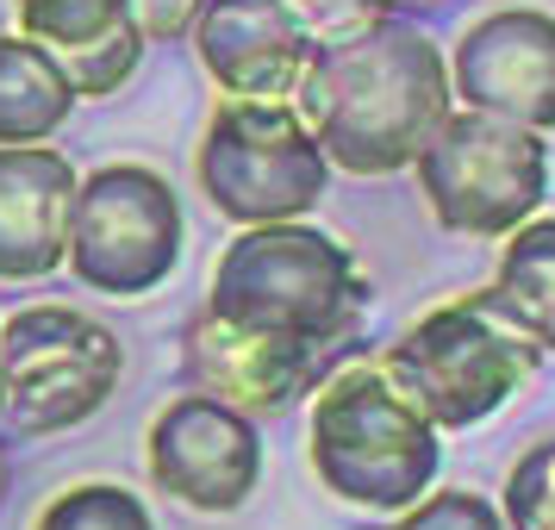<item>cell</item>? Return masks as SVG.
Segmentation results:
<instances>
[{
	"label": "cell",
	"instance_id": "1",
	"mask_svg": "<svg viewBox=\"0 0 555 530\" xmlns=\"http://www.w3.org/2000/svg\"><path fill=\"white\" fill-rule=\"evenodd\" d=\"M294 106L331 169L380 181L412 169L418 144L455 106L450 63L405 13H387L375 26L312 51Z\"/></svg>",
	"mask_w": 555,
	"mask_h": 530
},
{
	"label": "cell",
	"instance_id": "2",
	"mask_svg": "<svg viewBox=\"0 0 555 530\" xmlns=\"http://www.w3.org/2000/svg\"><path fill=\"white\" fill-rule=\"evenodd\" d=\"M206 312L306 350H344L369 312V275L331 231L306 219L237 225L206 287Z\"/></svg>",
	"mask_w": 555,
	"mask_h": 530
},
{
	"label": "cell",
	"instance_id": "3",
	"mask_svg": "<svg viewBox=\"0 0 555 530\" xmlns=\"http://www.w3.org/2000/svg\"><path fill=\"white\" fill-rule=\"evenodd\" d=\"M306 455L331 500L362 512H405L437 487L443 430L387 380L375 356H350L312 387Z\"/></svg>",
	"mask_w": 555,
	"mask_h": 530
},
{
	"label": "cell",
	"instance_id": "4",
	"mask_svg": "<svg viewBox=\"0 0 555 530\" xmlns=\"http://www.w3.org/2000/svg\"><path fill=\"white\" fill-rule=\"evenodd\" d=\"M375 362L437 430H475L530 387L537 344H525L480 294H455L412 319Z\"/></svg>",
	"mask_w": 555,
	"mask_h": 530
},
{
	"label": "cell",
	"instance_id": "5",
	"mask_svg": "<svg viewBox=\"0 0 555 530\" xmlns=\"http://www.w3.org/2000/svg\"><path fill=\"white\" fill-rule=\"evenodd\" d=\"M126 380V344L81 306H20L0 319V437H63Z\"/></svg>",
	"mask_w": 555,
	"mask_h": 530
},
{
	"label": "cell",
	"instance_id": "6",
	"mask_svg": "<svg viewBox=\"0 0 555 530\" xmlns=\"http://www.w3.org/2000/svg\"><path fill=\"white\" fill-rule=\"evenodd\" d=\"M194 181L206 206L231 225H275L306 219L325 201L331 163L319 138L306 131L294 101H225L212 106L194 151Z\"/></svg>",
	"mask_w": 555,
	"mask_h": 530
},
{
	"label": "cell",
	"instance_id": "7",
	"mask_svg": "<svg viewBox=\"0 0 555 530\" xmlns=\"http://www.w3.org/2000/svg\"><path fill=\"white\" fill-rule=\"evenodd\" d=\"M412 176L443 231L505 237L525 219H537V206L550 194V151H543V131L475 113V106H450L418 144Z\"/></svg>",
	"mask_w": 555,
	"mask_h": 530
},
{
	"label": "cell",
	"instance_id": "8",
	"mask_svg": "<svg viewBox=\"0 0 555 530\" xmlns=\"http://www.w3.org/2000/svg\"><path fill=\"white\" fill-rule=\"evenodd\" d=\"M181 201L169 176L151 163H101L94 176L76 181V212H69V256L88 294L106 300H144L181 262Z\"/></svg>",
	"mask_w": 555,
	"mask_h": 530
},
{
	"label": "cell",
	"instance_id": "9",
	"mask_svg": "<svg viewBox=\"0 0 555 530\" xmlns=\"http://www.w3.org/2000/svg\"><path fill=\"white\" fill-rule=\"evenodd\" d=\"M144 468L156 493L188 512L225 518L262 487V430L250 412L212 393H176L144 430Z\"/></svg>",
	"mask_w": 555,
	"mask_h": 530
},
{
	"label": "cell",
	"instance_id": "10",
	"mask_svg": "<svg viewBox=\"0 0 555 530\" xmlns=\"http://www.w3.org/2000/svg\"><path fill=\"white\" fill-rule=\"evenodd\" d=\"M450 94L493 119L530 131H555V13L543 7H500L455 38Z\"/></svg>",
	"mask_w": 555,
	"mask_h": 530
},
{
	"label": "cell",
	"instance_id": "11",
	"mask_svg": "<svg viewBox=\"0 0 555 530\" xmlns=\"http://www.w3.org/2000/svg\"><path fill=\"white\" fill-rule=\"evenodd\" d=\"M188 44L212 88L237 101H294L306 63L319 51L281 0H201Z\"/></svg>",
	"mask_w": 555,
	"mask_h": 530
},
{
	"label": "cell",
	"instance_id": "12",
	"mask_svg": "<svg viewBox=\"0 0 555 530\" xmlns=\"http://www.w3.org/2000/svg\"><path fill=\"white\" fill-rule=\"evenodd\" d=\"M325 362L331 356L306 350V344H281V337H262V331L225 325L206 306L194 312V325L181 331V375H188V387L237 405L250 418L287 412L300 393H312Z\"/></svg>",
	"mask_w": 555,
	"mask_h": 530
},
{
	"label": "cell",
	"instance_id": "13",
	"mask_svg": "<svg viewBox=\"0 0 555 530\" xmlns=\"http://www.w3.org/2000/svg\"><path fill=\"white\" fill-rule=\"evenodd\" d=\"M76 181L51 144H0V281H51L63 269Z\"/></svg>",
	"mask_w": 555,
	"mask_h": 530
},
{
	"label": "cell",
	"instance_id": "14",
	"mask_svg": "<svg viewBox=\"0 0 555 530\" xmlns=\"http://www.w3.org/2000/svg\"><path fill=\"white\" fill-rule=\"evenodd\" d=\"M13 20L31 44H44L63 63L76 101L119 94L144 63V38L131 26L126 0H13Z\"/></svg>",
	"mask_w": 555,
	"mask_h": 530
},
{
	"label": "cell",
	"instance_id": "15",
	"mask_svg": "<svg viewBox=\"0 0 555 530\" xmlns=\"http://www.w3.org/2000/svg\"><path fill=\"white\" fill-rule=\"evenodd\" d=\"M480 300L525 344H537V356H555V219H525L518 231H505L500 269L480 287Z\"/></svg>",
	"mask_w": 555,
	"mask_h": 530
},
{
	"label": "cell",
	"instance_id": "16",
	"mask_svg": "<svg viewBox=\"0 0 555 530\" xmlns=\"http://www.w3.org/2000/svg\"><path fill=\"white\" fill-rule=\"evenodd\" d=\"M76 113V88L44 44L0 31V144H51Z\"/></svg>",
	"mask_w": 555,
	"mask_h": 530
},
{
	"label": "cell",
	"instance_id": "17",
	"mask_svg": "<svg viewBox=\"0 0 555 530\" xmlns=\"http://www.w3.org/2000/svg\"><path fill=\"white\" fill-rule=\"evenodd\" d=\"M31 530H156L151 500L119 480H76L38 505Z\"/></svg>",
	"mask_w": 555,
	"mask_h": 530
},
{
	"label": "cell",
	"instance_id": "18",
	"mask_svg": "<svg viewBox=\"0 0 555 530\" xmlns=\"http://www.w3.org/2000/svg\"><path fill=\"white\" fill-rule=\"evenodd\" d=\"M500 512L512 530H555V437L530 443L505 475Z\"/></svg>",
	"mask_w": 555,
	"mask_h": 530
},
{
	"label": "cell",
	"instance_id": "19",
	"mask_svg": "<svg viewBox=\"0 0 555 530\" xmlns=\"http://www.w3.org/2000/svg\"><path fill=\"white\" fill-rule=\"evenodd\" d=\"M393 530H512L493 500H480L468 487H443V493H418V500L393 512Z\"/></svg>",
	"mask_w": 555,
	"mask_h": 530
},
{
	"label": "cell",
	"instance_id": "20",
	"mask_svg": "<svg viewBox=\"0 0 555 530\" xmlns=\"http://www.w3.org/2000/svg\"><path fill=\"white\" fill-rule=\"evenodd\" d=\"M281 7L306 26L312 44H337V38H350V31L387 20V7H380V0H281Z\"/></svg>",
	"mask_w": 555,
	"mask_h": 530
},
{
	"label": "cell",
	"instance_id": "21",
	"mask_svg": "<svg viewBox=\"0 0 555 530\" xmlns=\"http://www.w3.org/2000/svg\"><path fill=\"white\" fill-rule=\"evenodd\" d=\"M126 13H131V26H138L144 44H176V38H188L201 0H126Z\"/></svg>",
	"mask_w": 555,
	"mask_h": 530
},
{
	"label": "cell",
	"instance_id": "22",
	"mask_svg": "<svg viewBox=\"0 0 555 530\" xmlns=\"http://www.w3.org/2000/svg\"><path fill=\"white\" fill-rule=\"evenodd\" d=\"M387 13H412V7H443V0H380Z\"/></svg>",
	"mask_w": 555,
	"mask_h": 530
},
{
	"label": "cell",
	"instance_id": "23",
	"mask_svg": "<svg viewBox=\"0 0 555 530\" xmlns=\"http://www.w3.org/2000/svg\"><path fill=\"white\" fill-rule=\"evenodd\" d=\"M7 487H13V462H7V443H0V505H7Z\"/></svg>",
	"mask_w": 555,
	"mask_h": 530
}]
</instances>
